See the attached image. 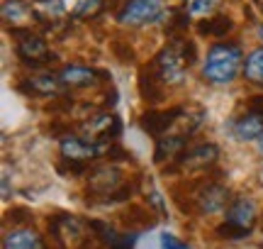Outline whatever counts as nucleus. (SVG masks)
<instances>
[{
    "mask_svg": "<svg viewBox=\"0 0 263 249\" xmlns=\"http://www.w3.org/2000/svg\"><path fill=\"white\" fill-rule=\"evenodd\" d=\"M241 61H244V54H241L239 44L217 42L207 51V59L202 64V78L207 83H215V86H227L236 78L239 68H241Z\"/></svg>",
    "mask_w": 263,
    "mask_h": 249,
    "instance_id": "1",
    "label": "nucleus"
},
{
    "mask_svg": "<svg viewBox=\"0 0 263 249\" xmlns=\"http://www.w3.org/2000/svg\"><path fill=\"white\" fill-rule=\"evenodd\" d=\"M151 68L163 86H180L185 78V71L190 68L188 57H185V39L178 37L171 44H166L159 51V57L154 59Z\"/></svg>",
    "mask_w": 263,
    "mask_h": 249,
    "instance_id": "2",
    "label": "nucleus"
},
{
    "mask_svg": "<svg viewBox=\"0 0 263 249\" xmlns=\"http://www.w3.org/2000/svg\"><path fill=\"white\" fill-rule=\"evenodd\" d=\"M256 203L249 198V195H241V198H234L227 208V218L224 222L215 230L217 237L222 240H244L249 232L254 230L256 225Z\"/></svg>",
    "mask_w": 263,
    "mask_h": 249,
    "instance_id": "3",
    "label": "nucleus"
},
{
    "mask_svg": "<svg viewBox=\"0 0 263 249\" xmlns=\"http://www.w3.org/2000/svg\"><path fill=\"white\" fill-rule=\"evenodd\" d=\"M10 34L20 39L15 51H17L20 61H22L25 66H47V64H51V61L57 59L54 54H49L47 42H44L42 37H37V34H32V29L29 27H25V29L12 27L10 29Z\"/></svg>",
    "mask_w": 263,
    "mask_h": 249,
    "instance_id": "4",
    "label": "nucleus"
},
{
    "mask_svg": "<svg viewBox=\"0 0 263 249\" xmlns=\"http://www.w3.org/2000/svg\"><path fill=\"white\" fill-rule=\"evenodd\" d=\"M161 15H163V0H127L117 15V22L129 27H141L161 20Z\"/></svg>",
    "mask_w": 263,
    "mask_h": 249,
    "instance_id": "5",
    "label": "nucleus"
},
{
    "mask_svg": "<svg viewBox=\"0 0 263 249\" xmlns=\"http://www.w3.org/2000/svg\"><path fill=\"white\" fill-rule=\"evenodd\" d=\"M85 139H90L95 144H107L117 139L120 132H122V120L117 115H110V113H100L95 117H88V122L81 124Z\"/></svg>",
    "mask_w": 263,
    "mask_h": 249,
    "instance_id": "6",
    "label": "nucleus"
},
{
    "mask_svg": "<svg viewBox=\"0 0 263 249\" xmlns=\"http://www.w3.org/2000/svg\"><path fill=\"white\" fill-rule=\"evenodd\" d=\"M59 147H61V156L68 159V162H81L88 164L90 159L100 156L103 152H107L105 144H95L85 137H78V134H64L59 139Z\"/></svg>",
    "mask_w": 263,
    "mask_h": 249,
    "instance_id": "7",
    "label": "nucleus"
},
{
    "mask_svg": "<svg viewBox=\"0 0 263 249\" xmlns=\"http://www.w3.org/2000/svg\"><path fill=\"white\" fill-rule=\"evenodd\" d=\"M124 179H122V171L117 169V166H100V169H95L93 173H90V191L95 193V195H103L105 203H110V198H112L115 193L120 191L124 186Z\"/></svg>",
    "mask_w": 263,
    "mask_h": 249,
    "instance_id": "8",
    "label": "nucleus"
},
{
    "mask_svg": "<svg viewBox=\"0 0 263 249\" xmlns=\"http://www.w3.org/2000/svg\"><path fill=\"white\" fill-rule=\"evenodd\" d=\"M219 159V149L217 144H195L178 156V169L183 171H200V169H210L212 164Z\"/></svg>",
    "mask_w": 263,
    "mask_h": 249,
    "instance_id": "9",
    "label": "nucleus"
},
{
    "mask_svg": "<svg viewBox=\"0 0 263 249\" xmlns=\"http://www.w3.org/2000/svg\"><path fill=\"white\" fill-rule=\"evenodd\" d=\"M185 113L188 110L180 105L171 108V110H149V113L141 115V127H144V132L154 134V137H163V134L168 132L171 124H176Z\"/></svg>",
    "mask_w": 263,
    "mask_h": 249,
    "instance_id": "10",
    "label": "nucleus"
},
{
    "mask_svg": "<svg viewBox=\"0 0 263 249\" xmlns=\"http://www.w3.org/2000/svg\"><path fill=\"white\" fill-rule=\"evenodd\" d=\"M98 78H110L107 71H100V68H90L83 66V64H71V66H64L61 74H59V81L64 83L66 88H88L95 86Z\"/></svg>",
    "mask_w": 263,
    "mask_h": 249,
    "instance_id": "11",
    "label": "nucleus"
},
{
    "mask_svg": "<svg viewBox=\"0 0 263 249\" xmlns=\"http://www.w3.org/2000/svg\"><path fill=\"white\" fill-rule=\"evenodd\" d=\"M195 203L200 212H219L227 203H232L229 198V188L222 183H205L200 191L195 193Z\"/></svg>",
    "mask_w": 263,
    "mask_h": 249,
    "instance_id": "12",
    "label": "nucleus"
},
{
    "mask_svg": "<svg viewBox=\"0 0 263 249\" xmlns=\"http://www.w3.org/2000/svg\"><path fill=\"white\" fill-rule=\"evenodd\" d=\"M232 134H234L236 142H254L263 137V115L254 113V110H246L241 117H236L232 122Z\"/></svg>",
    "mask_w": 263,
    "mask_h": 249,
    "instance_id": "13",
    "label": "nucleus"
},
{
    "mask_svg": "<svg viewBox=\"0 0 263 249\" xmlns=\"http://www.w3.org/2000/svg\"><path fill=\"white\" fill-rule=\"evenodd\" d=\"M90 230L98 232V237L103 240V244L107 249H134V244H137V232L120 235L115 227H110V225H105L100 220H90Z\"/></svg>",
    "mask_w": 263,
    "mask_h": 249,
    "instance_id": "14",
    "label": "nucleus"
},
{
    "mask_svg": "<svg viewBox=\"0 0 263 249\" xmlns=\"http://www.w3.org/2000/svg\"><path fill=\"white\" fill-rule=\"evenodd\" d=\"M61 81L51 74H37V76H29L25 78V83L20 86V91H25L27 96H34V98H51V96H59L61 93Z\"/></svg>",
    "mask_w": 263,
    "mask_h": 249,
    "instance_id": "15",
    "label": "nucleus"
},
{
    "mask_svg": "<svg viewBox=\"0 0 263 249\" xmlns=\"http://www.w3.org/2000/svg\"><path fill=\"white\" fill-rule=\"evenodd\" d=\"M3 249H44V240L32 227H15L5 235Z\"/></svg>",
    "mask_w": 263,
    "mask_h": 249,
    "instance_id": "16",
    "label": "nucleus"
},
{
    "mask_svg": "<svg viewBox=\"0 0 263 249\" xmlns=\"http://www.w3.org/2000/svg\"><path fill=\"white\" fill-rule=\"evenodd\" d=\"M188 144V137L183 134H163L156 139V149H154V162L163 164L166 159H173V156H180L183 149Z\"/></svg>",
    "mask_w": 263,
    "mask_h": 249,
    "instance_id": "17",
    "label": "nucleus"
},
{
    "mask_svg": "<svg viewBox=\"0 0 263 249\" xmlns=\"http://www.w3.org/2000/svg\"><path fill=\"white\" fill-rule=\"evenodd\" d=\"M163 83L159 81V76L154 74V68L151 66H144L139 74V93L141 98L146 100V103H159L161 98H163Z\"/></svg>",
    "mask_w": 263,
    "mask_h": 249,
    "instance_id": "18",
    "label": "nucleus"
},
{
    "mask_svg": "<svg viewBox=\"0 0 263 249\" xmlns=\"http://www.w3.org/2000/svg\"><path fill=\"white\" fill-rule=\"evenodd\" d=\"M32 15H34V10L29 8L27 3H22V0H5L3 3V17H5V22L20 25V22H27Z\"/></svg>",
    "mask_w": 263,
    "mask_h": 249,
    "instance_id": "19",
    "label": "nucleus"
},
{
    "mask_svg": "<svg viewBox=\"0 0 263 249\" xmlns=\"http://www.w3.org/2000/svg\"><path fill=\"white\" fill-rule=\"evenodd\" d=\"M244 76L249 83L254 86H263V47L254 49L244 61Z\"/></svg>",
    "mask_w": 263,
    "mask_h": 249,
    "instance_id": "20",
    "label": "nucleus"
},
{
    "mask_svg": "<svg viewBox=\"0 0 263 249\" xmlns=\"http://www.w3.org/2000/svg\"><path fill=\"white\" fill-rule=\"evenodd\" d=\"M232 27H234L232 17L217 15V17H210V20H205V22H200V25H197V32H200V34H207V37H224Z\"/></svg>",
    "mask_w": 263,
    "mask_h": 249,
    "instance_id": "21",
    "label": "nucleus"
},
{
    "mask_svg": "<svg viewBox=\"0 0 263 249\" xmlns=\"http://www.w3.org/2000/svg\"><path fill=\"white\" fill-rule=\"evenodd\" d=\"M103 8H105V0H78L73 8V17L76 20L93 17V15H98Z\"/></svg>",
    "mask_w": 263,
    "mask_h": 249,
    "instance_id": "22",
    "label": "nucleus"
},
{
    "mask_svg": "<svg viewBox=\"0 0 263 249\" xmlns=\"http://www.w3.org/2000/svg\"><path fill=\"white\" fill-rule=\"evenodd\" d=\"M188 10H183V8H176V10H171V20H168V25H166V32L168 34H176V32H183V29H188Z\"/></svg>",
    "mask_w": 263,
    "mask_h": 249,
    "instance_id": "23",
    "label": "nucleus"
},
{
    "mask_svg": "<svg viewBox=\"0 0 263 249\" xmlns=\"http://www.w3.org/2000/svg\"><path fill=\"white\" fill-rule=\"evenodd\" d=\"M217 5H219V0H190L188 12L190 15H210L217 10Z\"/></svg>",
    "mask_w": 263,
    "mask_h": 249,
    "instance_id": "24",
    "label": "nucleus"
},
{
    "mask_svg": "<svg viewBox=\"0 0 263 249\" xmlns=\"http://www.w3.org/2000/svg\"><path fill=\"white\" fill-rule=\"evenodd\" d=\"M161 249H190V244H185V242H180L176 235H171V232H161Z\"/></svg>",
    "mask_w": 263,
    "mask_h": 249,
    "instance_id": "25",
    "label": "nucleus"
},
{
    "mask_svg": "<svg viewBox=\"0 0 263 249\" xmlns=\"http://www.w3.org/2000/svg\"><path fill=\"white\" fill-rule=\"evenodd\" d=\"M107 156L110 159H115V162H127V159H132V154L129 152H124L122 147H117V144H107Z\"/></svg>",
    "mask_w": 263,
    "mask_h": 249,
    "instance_id": "26",
    "label": "nucleus"
},
{
    "mask_svg": "<svg viewBox=\"0 0 263 249\" xmlns=\"http://www.w3.org/2000/svg\"><path fill=\"white\" fill-rule=\"evenodd\" d=\"M8 218H10L12 222H27L29 218H32V212L25 210V208H12V210L8 212Z\"/></svg>",
    "mask_w": 263,
    "mask_h": 249,
    "instance_id": "27",
    "label": "nucleus"
},
{
    "mask_svg": "<svg viewBox=\"0 0 263 249\" xmlns=\"http://www.w3.org/2000/svg\"><path fill=\"white\" fill-rule=\"evenodd\" d=\"M246 110H254V113L263 115V96H254V98H249V103H246Z\"/></svg>",
    "mask_w": 263,
    "mask_h": 249,
    "instance_id": "28",
    "label": "nucleus"
},
{
    "mask_svg": "<svg viewBox=\"0 0 263 249\" xmlns=\"http://www.w3.org/2000/svg\"><path fill=\"white\" fill-rule=\"evenodd\" d=\"M151 203H154V205H156V208H159L161 212L166 210V208H163V201H161V195L156 191H151Z\"/></svg>",
    "mask_w": 263,
    "mask_h": 249,
    "instance_id": "29",
    "label": "nucleus"
},
{
    "mask_svg": "<svg viewBox=\"0 0 263 249\" xmlns=\"http://www.w3.org/2000/svg\"><path fill=\"white\" fill-rule=\"evenodd\" d=\"M258 149H261V154H263V137L258 139Z\"/></svg>",
    "mask_w": 263,
    "mask_h": 249,
    "instance_id": "30",
    "label": "nucleus"
},
{
    "mask_svg": "<svg viewBox=\"0 0 263 249\" xmlns=\"http://www.w3.org/2000/svg\"><path fill=\"white\" fill-rule=\"evenodd\" d=\"M258 32H261V39H263V27H261V29H258Z\"/></svg>",
    "mask_w": 263,
    "mask_h": 249,
    "instance_id": "31",
    "label": "nucleus"
},
{
    "mask_svg": "<svg viewBox=\"0 0 263 249\" xmlns=\"http://www.w3.org/2000/svg\"><path fill=\"white\" fill-rule=\"evenodd\" d=\"M261 176H263V171H261Z\"/></svg>",
    "mask_w": 263,
    "mask_h": 249,
    "instance_id": "32",
    "label": "nucleus"
}]
</instances>
